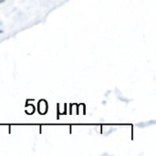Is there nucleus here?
Instances as JSON below:
<instances>
[{"mask_svg":"<svg viewBox=\"0 0 156 156\" xmlns=\"http://www.w3.org/2000/svg\"><path fill=\"white\" fill-rule=\"evenodd\" d=\"M5 1V0H0V4H1V3H4Z\"/></svg>","mask_w":156,"mask_h":156,"instance_id":"1","label":"nucleus"},{"mask_svg":"<svg viewBox=\"0 0 156 156\" xmlns=\"http://www.w3.org/2000/svg\"><path fill=\"white\" fill-rule=\"evenodd\" d=\"M1 33H3V31H2V30H0V34H1Z\"/></svg>","mask_w":156,"mask_h":156,"instance_id":"2","label":"nucleus"}]
</instances>
